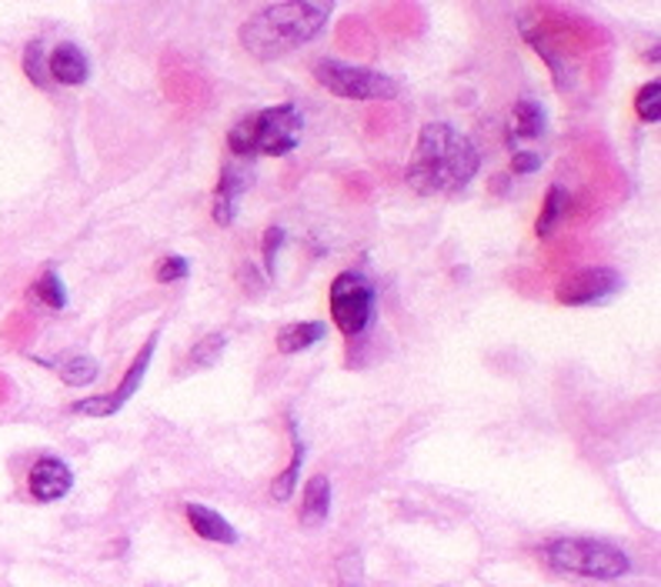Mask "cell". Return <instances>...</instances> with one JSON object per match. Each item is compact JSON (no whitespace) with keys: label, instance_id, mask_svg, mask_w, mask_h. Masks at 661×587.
Returning <instances> with one entry per match:
<instances>
[{"label":"cell","instance_id":"obj_1","mask_svg":"<svg viewBox=\"0 0 661 587\" xmlns=\"http://www.w3.org/2000/svg\"><path fill=\"white\" fill-rule=\"evenodd\" d=\"M481 168L478 147L451 124H425L408 161V188L425 198L465 191Z\"/></svg>","mask_w":661,"mask_h":587},{"label":"cell","instance_id":"obj_2","mask_svg":"<svg viewBox=\"0 0 661 587\" xmlns=\"http://www.w3.org/2000/svg\"><path fill=\"white\" fill-rule=\"evenodd\" d=\"M331 11L334 4L324 0H288V4L260 8L241 24V47L257 61L285 57L324 34Z\"/></svg>","mask_w":661,"mask_h":587},{"label":"cell","instance_id":"obj_3","mask_svg":"<svg viewBox=\"0 0 661 587\" xmlns=\"http://www.w3.org/2000/svg\"><path fill=\"white\" fill-rule=\"evenodd\" d=\"M301 134H305V117L288 100V104H275V107H264V110L241 117L227 130V151L244 161L285 158L301 143Z\"/></svg>","mask_w":661,"mask_h":587},{"label":"cell","instance_id":"obj_4","mask_svg":"<svg viewBox=\"0 0 661 587\" xmlns=\"http://www.w3.org/2000/svg\"><path fill=\"white\" fill-rule=\"evenodd\" d=\"M542 557L558 574L591 580H618L631 570V557L618 544L595 537H555L542 547Z\"/></svg>","mask_w":661,"mask_h":587},{"label":"cell","instance_id":"obj_5","mask_svg":"<svg viewBox=\"0 0 661 587\" xmlns=\"http://www.w3.org/2000/svg\"><path fill=\"white\" fill-rule=\"evenodd\" d=\"M314 81L341 100H394L402 90L398 81L381 71H371L361 64H344L334 57H324L314 64Z\"/></svg>","mask_w":661,"mask_h":587},{"label":"cell","instance_id":"obj_6","mask_svg":"<svg viewBox=\"0 0 661 587\" xmlns=\"http://www.w3.org/2000/svg\"><path fill=\"white\" fill-rule=\"evenodd\" d=\"M374 318V287L364 274L344 270L331 280V321L341 334L358 338Z\"/></svg>","mask_w":661,"mask_h":587},{"label":"cell","instance_id":"obj_7","mask_svg":"<svg viewBox=\"0 0 661 587\" xmlns=\"http://www.w3.org/2000/svg\"><path fill=\"white\" fill-rule=\"evenodd\" d=\"M158 341H161V331H154V334L148 338V344L141 348V354L135 357V364L127 367V374H124V381H120L117 391L97 394V397H87V401H77V404H71V410H74V414H84V417H114L130 397H135V394L141 391L145 374H148V367H151V361H154Z\"/></svg>","mask_w":661,"mask_h":587},{"label":"cell","instance_id":"obj_8","mask_svg":"<svg viewBox=\"0 0 661 587\" xmlns=\"http://www.w3.org/2000/svg\"><path fill=\"white\" fill-rule=\"evenodd\" d=\"M621 290V274L615 267H582L558 284V301L568 308L605 305Z\"/></svg>","mask_w":661,"mask_h":587},{"label":"cell","instance_id":"obj_9","mask_svg":"<svg viewBox=\"0 0 661 587\" xmlns=\"http://www.w3.org/2000/svg\"><path fill=\"white\" fill-rule=\"evenodd\" d=\"M28 488H31L34 501H41V504L61 501V498H67L71 488H74V471H71L61 458H41V461L31 468Z\"/></svg>","mask_w":661,"mask_h":587},{"label":"cell","instance_id":"obj_10","mask_svg":"<svg viewBox=\"0 0 661 587\" xmlns=\"http://www.w3.org/2000/svg\"><path fill=\"white\" fill-rule=\"evenodd\" d=\"M247 171H241L237 164H227L221 171V181L214 188V207H211V217L217 227H231L237 221V211H241V198L247 194Z\"/></svg>","mask_w":661,"mask_h":587},{"label":"cell","instance_id":"obj_11","mask_svg":"<svg viewBox=\"0 0 661 587\" xmlns=\"http://www.w3.org/2000/svg\"><path fill=\"white\" fill-rule=\"evenodd\" d=\"M47 74L51 81L64 84V87H77L87 81L90 74V64H87V54L77 47V44H57L51 54H47Z\"/></svg>","mask_w":661,"mask_h":587},{"label":"cell","instance_id":"obj_12","mask_svg":"<svg viewBox=\"0 0 661 587\" xmlns=\"http://www.w3.org/2000/svg\"><path fill=\"white\" fill-rule=\"evenodd\" d=\"M184 514H188V521H191V527H194V534L198 537H204V541H214V544H237V531H234V524L231 521H224L214 508H207V504H184Z\"/></svg>","mask_w":661,"mask_h":587},{"label":"cell","instance_id":"obj_13","mask_svg":"<svg viewBox=\"0 0 661 587\" xmlns=\"http://www.w3.org/2000/svg\"><path fill=\"white\" fill-rule=\"evenodd\" d=\"M331 517V481L324 474H314L305 488V498H301V511H298V521L305 527H321L324 521Z\"/></svg>","mask_w":661,"mask_h":587},{"label":"cell","instance_id":"obj_14","mask_svg":"<svg viewBox=\"0 0 661 587\" xmlns=\"http://www.w3.org/2000/svg\"><path fill=\"white\" fill-rule=\"evenodd\" d=\"M328 338V324L321 321H298V324H285L278 331V351L281 354H301L308 348H314L318 341Z\"/></svg>","mask_w":661,"mask_h":587},{"label":"cell","instance_id":"obj_15","mask_svg":"<svg viewBox=\"0 0 661 587\" xmlns=\"http://www.w3.org/2000/svg\"><path fill=\"white\" fill-rule=\"evenodd\" d=\"M288 427H291V445H295V451H291V465L275 478V484H271V498L275 501H291V494H295V488H298V481H301V465H305V440H301V434H298V424H295V417H288Z\"/></svg>","mask_w":661,"mask_h":587},{"label":"cell","instance_id":"obj_16","mask_svg":"<svg viewBox=\"0 0 661 587\" xmlns=\"http://www.w3.org/2000/svg\"><path fill=\"white\" fill-rule=\"evenodd\" d=\"M545 127H548V117H545V107L539 100H527L524 97V100L514 104V110H511V130L518 137L535 140V137L545 134Z\"/></svg>","mask_w":661,"mask_h":587},{"label":"cell","instance_id":"obj_17","mask_svg":"<svg viewBox=\"0 0 661 587\" xmlns=\"http://www.w3.org/2000/svg\"><path fill=\"white\" fill-rule=\"evenodd\" d=\"M568 211H572V198H568V191H565L562 184H555V188L548 191V198H545V207H542V214H539V224H535L539 237H552V234L558 231V224L568 217Z\"/></svg>","mask_w":661,"mask_h":587},{"label":"cell","instance_id":"obj_18","mask_svg":"<svg viewBox=\"0 0 661 587\" xmlns=\"http://www.w3.org/2000/svg\"><path fill=\"white\" fill-rule=\"evenodd\" d=\"M97 377H100V364L94 357H87V354H77V357L61 364V381L67 387H87Z\"/></svg>","mask_w":661,"mask_h":587},{"label":"cell","instance_id":"obj_19","mask_svg":"<svg viewBox=\"0 0 661 587\" xmlns=\"http://www.w3.org/2000/svg\"><path fill=\"white\" fill-rule=\"evenodd\" d=\"M31 294H38V298H41L47 308H54V311L67 308V287H64V280H61L57 270H44V277L34 284Z\"/></svg>","mask_w":661,"mask_h":587},{"label":"cell","instance_id":"obj_20","mask_svg":"<svg viewBox=\"0 0 661 587\" xmlns=\"http://www.w3.org/2000/svg\"><path fill=\"white\" fill-rule=\"evenodd\" d=\"M635 114L644 124H658L661 120V81H648L638 94H635Z\"/></svg>","mask_w":661,"mask_h":587},{"label":"cell","instance_id":"obj_21","mask_svg":"<svg viewBox=\"0 0 661 587\" xmlns=\"http://www.w3.org/2000/svg\"><path fill=\"white\" fill-rule=\"evenodd\" d=\"M24 74L38 84V87H51V74H47V54H44V41H31L24 51Z\"/></svg>","mask_w":661,"mask_h":587},{"label":"cell","instance_id":"obj_22","mask_svg":"<svg viewBox=\"0 0 661 587\" xmlns=\"http://www.w3.org/2000/svg\"><path fill=\"white\" fill-rule=\"evenodd\" d=\"M224 348H227V338H224V334H207V338H201V341L194 344L191 364H194V367H214V364L221 361Z\"/></svg>","mask_w":661,"mask_h":587},{"label":"cell","instance_id":"obj_23","mask_svg":"<svg viewBox=\"0 0 661 587\" xmlns=\"http://www.w3.org/2000/svg\"><path fill=\"white\" fill-rule=\"evenodd\" d=\"M285 241H288V231H285V227H268V231H264V270H268V274H275L278 254H281Z\"/></svg>","mask_w":661,"mask_h":587},{"label":"cell","instance_id":"obj_24","mask_svg":"<svg viewBox=\"0 0 661 587\" xmlns=\"http://www.w3.org/2000/svg\"><path fill=\"white\" fill-rule=\"evenodd\" d=\"M188 274H191V264H188V257H181V254H171V257H164V260L158 264V280H161V284L184 280Z\"/></svg>","mask_w":661,"mask_h":587},{"label":"cell","instance_id":"obj_25","mask_svg":"<svg viewBox=\"0 0 661 587\" xmlns=\"http://www.w3.org/2000/svg\"><path fill=\"white\" fill-rule=\"evenodd\" d=\"M542 154H535V151H514V158H511V171L514 174H535V171H542Z\"/></svg>","mask_w":661,"mask_h":587},{"label":"cell","instance_id":"obj_26","mask_svg":"<svg viewBox=\"0 0 661 587\" xmlns=\"http://www.w3.org/2000/svg\"><path fill=\"white\" fill-rule=\"evenodd\" d=\"M344 587H354V584H344Z\"/></svg>","mask_w":661,"mask_h":587}]
</instances>
